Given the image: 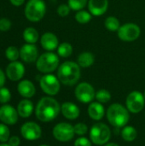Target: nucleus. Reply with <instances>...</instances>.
I'll use <instances>...</instances> for the list:
<instances>
[{
	"label": "nucleus",
	"instance_id": "10",
	"mask_svg": "<svg viewBox=\"0 0 145 146\" xmlns=\"http://www.w3.org/2000/svg\"><path fill=\"white\" fill-rule=\"evenodd\" d=\"M74 94L76 98L84 104H88L96 98V92L93 86L87 82H82L76 86Z\"/></svg>",
	"mask_w": 145,
	"mask_h": 146
},
{
	"label": "nucleus",
	"instance_id": "6",
	"mask_svg": "<svg viewBox=\"0 0 145 146\" xmlns=\"http://www.w3.org/2000/svg\"><path fill=\"white\" fill-rule=\"evenodd\" d=\"M90 138L95 145H105L111 138L110 128L104 123H97L91 128Z\"/></svg>",
	"mask_w": 145,
	"mask_h": 146
},
{
	"label": "nucleus",
	"instance_id": "31",
	"mask_svg": "<svg viewBox=\"0 0 145 146\" xmlns=\"http://www.w3.org/2000/svg\"><path fill=\"white\" fill-rule=\"evenodd\" d=\"M9 139V129L6 124H0V142L5 143Z\"/></svg>",
	"mask_w": 145,
	"mask_h": 146
},
{
	"label": "nucleus",
	"instance_id": "17",
	"mask_svg": "<svg viewBox=\"0 0 145 146\" xmlns=\"http://www.w3.org/2000/svg\"><path fill=\"white\" fill-rule=\"evenodd\" d=\"M40 44L44 50L52 51L58 48V38L52 33H45L41 37Z\"/></svg>",
	"mask_w": 145,
	"mask_h": 146
},
{
	"label": "nucleus",
	"instance_id": "5",
	"mask_svg": "<svg viewBox=\"0 0 145 146\" xmlns=\"http://www.w3.org/2000/svg\"><path fill=\"white\" fill-rule=\"evenodd\" d=\"M59 65V58L57 55L52 52L42 54L36 62L38 70L44 74H49L55 71Z\"/></svg>",
	"mask_w": 145,
	"mask_h": 146
},
{
	"label": "nucleus",
	"instance_id": "18",
	"mask_svg": "<svg viewBox=\"0 0 145 146\" xmlns=\"http://www.w3.org/2000/svg\"><path fill=\"white\" fill-rule=\"evenodd\" d=\"M61 111L63 116L68 120H75L79 115V107L70 102H66L61 106Z\"/></svg>",
	"mask_w": 145,
	"mask_h": 146
},
{
	"label": "nucleus",
	"instance_id": "36",
	"mask_svg": "<svg viewBox=\"0 0 145 146\" xmlns=\"http://www.w3.org/2000/svg\"><path fill=\"white\" fill-rule=\"evenodd\" d=\"M74 146H91V143L88 139L81 137L75 140Z\"/></svg>",
	"mask_w": 145,
	"mask_h": 146
},
{
	"label": "nucleus",
	"instance_id": "7",
	"mask_svg": "<svg viewBox=\"0 0 145 146\" xmlns=\"http://www.w3.org/2000/svg\"><path fill=\"white\" fill-rule=\"evenodd\" d=\"M54 138L60 142H68L74 137L73 127L67 122H61L56 125L52 131Z\"/></svg>",
	"mask_w": 145,
	"mask_h": 146
},
{
	"label": "nucleus",
	"instance_id": "21",
	"mask_svg": "<svg viewBox=\"0 0 145 146\" xmlns=\"http://www.w3.org/2000/svg\"><path fill=\"white\" fill-rule=\"evenodd\" d=\"M32 111H33V104L28 99L21 100L17 106V112L19 115L23 118L29 117L32 115Z\"/></svg>",
	"mask_w": 145,
	"mask_h": 146
},
{
	"label": "nucleus",
	"instance_id": "20",
	"mask_svg": "<svg viewBox=\"0 0 145 146\" xmlns=\"http://www.w3.org/2000/svg\"><path fill=\"white\" fill-rule=\"evenodd\" d=\"M88 115L94 121H100L104 115V107L101 103H91L88 107Z\"/></svg>",
	"mask_w": 145,
	"mask_h": 146
},
{
	"label": "nucleus",
	"instance_id": "11",
	"mask_svg": "<svg viewBox=\"0 0 145 146\" xmlns=\"http://www.w3.org/2000/svg\"><path fill=\"white\" fill-rule=\"evenodd\" d=\"M144 96L138 91L132 92L126 98L127 110L133 114L139 113L144 107Z\"/></svg>",
	"mask_w": 145,
	"mask_h": 146
},
{
	"label": "nucleus",
	"instance_id": "40",
	"mask_svg": "<svg viewBox=\"0 0 145 146\" xmlns=\"http://www.w3.org/2000/svg\"><path fill=\"white\" fill-rule=\"evenodd\" d=\"M104 146H120V145H118L117 144H115V143H109V144L105 145Z\"/></svg>",
	"mask_w": 145,
	"mask_h": 146
},
{
	"label": "nucleus",
	"instance_id": "9",
	"mask_svg": "<svg viewBox=\"0 0 145 146\" xmlns=\"http://www.w3.org/2000/svg\"><path fill=\"white\" fill-rule=\"evenodd\" d=\"M118 32V37L120 39L131 42L136 40L141 33V30L139 27L134 23H126L120 27Z\"/></svg>",
	"mask_w": 145,
	"mask_h": 146
},
{
	"label": "nucleus",
	"instance_id": "37",
	"mask_svg": "<svg viewBox=\"0 0 145 146\" xmlns=\"http://www.w3.org/2000/svg\"><path fill=\"white\" fill-rule=\"evenodd\" d=\"M20 143H21V140L17 136H13L9 138V139L8 140V144L10 146H19Z\"/></svg>",
	"mask_w": 145,
	"mask_h": 146
},
{
	"label": "nucleus",
	"instance_id": "26",
	"mask_svg": "<svg viewBox=\"0 0 145 146\" xmlns=\"http://www.w3.org/2000/svg\"><path fill=\"white\" fill-rule=\"evenodd\" d=\"M57 53L62 57H68L73 53V47L69 43H62L58 46Z\"/></svg>",
	"mask_w": 145,
	"mask_h": 146
},
{
	"label": "nucleus",
	"instance_id": "2",
	"mask_svg": "<svg viewBox=\"0 0 145 146\" xmlns=\"http://www.w3.org/2000/svg\"><path fill=\"white\" fill-rule=\"evenodd\" d=\"M57 78L65 86H73L80 78V67L74 62H65L58 68Z\"/></svg>",
	"mask_w": 145,
	"mask_h": 146
},
{
	"label": "nucleus",
	"instance_id": "22",
	"mask_svg": "<svg viewBox=\"0 0 145 146\" xmlns=\"http://www.w3.org/2000/svg\"><path fill=\"white\" fill-rule=\"evenodd\" d=\"M78 64L81 68H88L91 66L95 62V56L91 52H83L80 53L77 59Z\"/></svg>",
	"mask_w": 145,
	"mask_h": 146
},
{
	"label": "nucleus",
	"instance_id": "30",
	"mask_svg": "<svg viewBox=\"0 0 145 146\" xmlns=\"http://www.w3.org/2000/svg\"><path fill=\"white\" fill-rule=\"evenodd\" d=\"M87 0H68V6L73 10L79 11L85 7Z\"/></svg>",
	"mask_w": 145,
	"mask_h": 146
},
{
	"label": "nucleus",
	"instance_id": "3",
	"mask_svg": "<svg viewBox=\"0 0 145 146\" xmlns=\"http://www.w3.org/2000/svg\"><path fill=\"white\" fill-rule=\"evenodd\" d=\"M129 110L120 104H113L107 110V119L115 127H125L129 121Z\"/></svg>",
	"mask_w": 145,
	"mask_h": 146
},
{
	"label": "nucleus",
	"instance_id": "28",
	"mask_svg": "<svg viewBox=\"0 0 145 146\" xmlns=\"http://www.w3.org/2000/svg\"><path fill=\"white\" fill-rule=\"evenodd\" d=\"M96 98L97 100L101 104H105L110 101L111 99V94L109 91L105 89H101L96 93Z\"/></svg>",
	"mask_w": 145,
	"mask_h": 146
},
{
	"label": "nucleus",
	"instance_id": "42",
	"mask_svg": "<svg viewBox=\"0 0 145 146\" xmlns=\"http://www.w3.org/2000/svg\"><path fill=\"white\" fill-rule=\"evenodd\" d=\"M39 146H49V145H39Z\"/></svg>",
	"mask_w": 145,
	"mask_h": 146
},
{
	"label": "nucleus",
	"instance_id": "41",
	"mask_svg": "<svg viewBox=\"0 0 145 146\" xmlns=\"http://www.w3.org/2000/svg\"><path fill=\"white\" fill-rule=\"evenodd\" d=\"M0 146H10L9 144H5V143H3V144H1Z\"/></svg>",
	"mask_w": 145,
	"mask_h": 146
},
{
	"label": "nucleus",
	"instance_id": "38",
	"mask_svg": "<svg viewBox=\"0 0 145 146\" xmlns=\"http://www.w3.org/2000/svg\"><path fill=\"white\" fill-rule=\"evenodd\" d=\"M4 83H5V75L3 70L0 68V88L3 86Z\"/></svg>",
	"mask_w": 145,
	"mask_h": 146
},
{
	"label": "nucleus",
	"instance_id": "35",
	"mask_svg": "<svg viewBox=\"0 0 145 146\" xmlns=\"http://www.w3.org/2000/svg\"><path fill=\"white\" fill-rule=\"evenodd\" d=\"M11 27V22L7 18H1L0 19V31L5 32L9 30Z\"/></svg>",
	"mask_w": 145,
	"mask_h": 146
},
{
	"label": "nucleus",
	"instance_id": "15",
	"mask_svg": "<svg viewBox=\"0 0 145 146\" xmlns=\"http://www.w3.org/2000/svg\"><path fill=\"white\" fill-rule=\"evenodd\" d=\"M25 74L24 65L17 61L11 62L6 68V75L12 81L21 80Z\"/></svg>",
	"mask_w": 145,
	"mask_h": 146
},
{
	"label": "nucleus",
	"instance_id": "27",
	"mask_svg": "<svg viewBox=\"0 0 145 146\" xmlns=\"http://www.w3.org/2000/svg\"><path fill=\"white\" fill-rule=\"evenodd\" d=\"M5 56L8 60L11 62H15L19 58L20 51L15 46H9L5 50Z\"/></svg>",
	"mask_w": 145,
	"mask_h": 146
},
{
	"label": "nucleus",
	"instance_id": "43",
	"mask_svg": "<svg viewBox=\"0 0 145 146\" xmlns=\"http://www.w3.org/2000/svg\"><path fill=\"white\" fill-rule=\"evenodd\" d=\"M144 98H145V92H144Z\"/></svg>",
	"mask_w": 145,
	"mask_h": 146
},
{
	"label": "nucleus",
	"instance_id": "12",
	"mask_svg": "<svg viewBox=\"0 0 145 146\" xmlns=\"http://www.w3.org/2000/svg\"><path fill=\"white\" fill-rule=\"evenodd\" d=\"M21 133L25 139L33 141L41 137L42 130L37 123L29 121L22 125L21 127Z\"/></svg>",
	"mask_w": 145,
	"mask_h": 146
},
{
	"label": "nucleus",
	"instance_id": "14",
	"mask_svg": "<svg viewBox=\"0 0 145 146\" xmlns=\"http://www.w3.org/2000/svg\"><path fill=\"white\" fill-rule=\"evenodd\" d=\"M38 50L34 44H26L20 50V56L23 62L31 63L38 60Z\"/></svg>",
	"mask_w": 145,
	"mask_h": 146
},
{
	"label": "nucleus",
	"instance_id": "16",
	"mask_svg": "<svg viewBox=\"0 0 145 146\" xmlns=\"http://www.w3.org/2000/svg\"><path fill=\"white\" fill-rule=\"evenodd\" d=\"M109 7L108 0H89L88 9L90 13L95 16H100L103 15Z\"/></svg>",
	"mask_w": 145,
	"mask_h": 146
},
{
	"label": "nucleus",
	"instance_id": "32",
	"mask_svg": "<svg viewBox=\"0 0 145 146\" xmlns=\"http://www.w3.org/2000/svg\"><path fill=\"white\" fill-rule=\"evenodd\" d=\"M10 98H11V94H10L9 90L3 86L1 87L0 88V103L6 104L9 102Z\"/></svg>",
	"mask_w": 145,
	"mask_h": 146
},
{
	"label": "nucleus",
	"instance_id": "4",
	"mask_svg": "<svg viewBox=\"0 0 145 146\" xmlns=\"http://www.w3.org/2000/svg\"><path fill=\"white\" fill-rule=\"evenodd\" d=\"M46 12V6L43 0H29L25 8V15L32 22H38L43 19Z\"/></svg>",
	"mask_w": 145,
	"mask_h": 146
},
{
	"label": "nucleus",
	"instance_id": "1",
	"mask_svg": "<svg viewBox=\"0 0 145 146\" xmlns=\"http://www.w3.org/2000/svg\"><path fill=\"white\" fill-rule=\"evenodd\" d=\"M61 111L59 103L50 97L42 98L38 103L35 110L37 118L43 122H49L55 120Z\"/></svg>",
	"mask_w": 145,
	"mask_h": 146
},
{
	"label": "nucleus",
	"instance_id": "19",
	"mask_svg": "<svg viewBox=\"0 0 145 146\" xmlns=\"http://www.w3.org/2000/svg\"><path fill=\"white\" fill-rule=\"evenodd\" d=\"M17 90L20 95L26 98H32L36 92L34 85L30 80H21L17 86Z\"/></svg>",
	"mask_w": 145,
	"mask_h": 146
},
{
	"label": "nucleus",
	"instance_id": "24",
	"mask_svg": "<svg viewBox=\"0 0 145 146\" xmlns=\"http://www.w3.org/2000/svg\"><path fill=\"white\" fill-rule=\"evenodd\" d=\"M137 136H138V132L132 126L125 127L122 129V131H121V137L126 142H132V141H134L136 139Z\"/></svg>",
	"mask_w": 145,
	"mask_h": 146
},
{
	"label": "nucleus",
	"instance_id": "33",
	"mask_svg": "<svg viewBox=\"0 0 145 146\" xmlns=\"http://www.w3.org/2000/svg\"><path fill=\"white\" fill-rule=\"evenodd\" d=\"M73 128H74L75 134L79 136H83L86 134L88 132V127L85 123H78L73 127Z\"/></svg>",
	"mask_w": 145,
	"mask_h": 146
},
{
	"label": "nucleus",
	"instance_id": "34",
	"mask_svg": "<svg viewBox=\"0 0 145 146\" xmlns=\"http://www.w3.org/2000/svg\"><path fill=\"white\" fill-rule=\"evenodd\" d=\"M70 12V7L68 6V4H61L58 8H57V14L62 16V17H65L67 16Z\"/></svg>",
	"mask_w": 145,
	"mask_h": 146
},
{
	"label": "nucleus",
	"instance_id": "8",
	"mask_svg": "<svg viewBox=\"0 0 145 146\" xmlns=\"http://www.w3.org/2000/svg\"><path fill=\"white\" fill-rule=\"evenodd\" d=\"M39 84L43 92L48 95H56L60 91V80L53 74L44 75L40 79Z\"/></svg>",
	"mask_w": 145,
	"mask_h": 146
},
{
	"label": "nucleus",
	"instance_id": "25",
	"mask_svg": "<svg viewBox=\"0 0 145 146\" xmlns=\"http://www.w3.org/2000/svg\"><path fill=\"white\" fill-rule=\"evenodd\" d=\"M104 26L105 27L109 30V31H111V32H115V31H118L119 28H120V21L119 20L115 17V16H109L108 17L105 21H104Z\"/></svg>",
	"mask_w": 145,
	"mask_h": 146
},
{
	"label": "nucleus",
	"instance_id": "29",
	"mask_svg": "<svg viewBox=\"0 0 145 146\" xmlns=\"http://www.w3.org/2000/svg\"><path fill=\"white\" fill-rule=\"evenodd\" d=\"M91 19V15L89 12L85 10H79L75 15V20L80 23V24H85L88 23Z\"/></svg>",
	"mask_w": 145,
	"mask_h": 146
},
{
	"label": "nucleus",
	"instance_id": "13",
	"mask_svg": "<svg viewBox=\"0 0 145 146\" xmlns=\"http://www.w3.org/2000/svg\"><path fill=\"white\" fill-rule=\"evenodd\" d=\"M18 112L11 105L5 104L0 107V121L6 125H14L18 121Z\"/></svg>",
	"mask_w": 145,
	"mask_h": 146
},
{
	"label": "nucleus",
	"instance_id": "39",
	"mask_svg": "<svg viewBox=\"0 0 145 146\" xmlns=\"http://www.w3.org/2000/svg\"><path fill=\"white\" fill-rule=\"evenodd\" d=\"M9 2L14 5V6H21L24 3L25 0H9Z\"/></svg>",
	"mask_w": 145,
	"mask_h": 146
},
{
	"label": "nucleus",
	"instance_id": "23",
	"mask_svg": "<svg viewBox=\"0 0 145 146\" xmlns=\"http://www.w3.org/2000/svg\"><path fill=\"white\" fill-rule=\"evenodd\" d=\"M23 38L28 44H35L38 39V33L33 27H26L23 32Z\"/></svg>",
	"mask_w": 145,
	"mask_h": 146
}]
</instances>
